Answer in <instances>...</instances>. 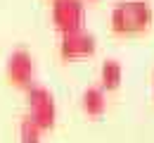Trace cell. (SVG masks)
<instances>
[{
    "label": "cell",
    "mask_w": 154,
    "mask_h": 143,
    "mask_svg": "<svg viewBox=\"0 0 154 143\" xmlns=\"http://www.w3.org/2000/svg\"><path fill=\"white\" fill-rule=\"evenodd\" d=\"M154 21V7L147 0H119L109 12V29L116 36L145 34Z\"/></svg>",
    "instance_id": "1"
},
{
    "label": "cell",
    "mask_w": 154,
    "mask_h": 143,
    "mask_svg": "<svg viewBox=\"0 0 154 143\" xmlns=\"http://www.w3.org/2000/svg\"><path fill=\"white\" fill-rule=\"evenodd\" d=\"M26 105H29V117L38 124L43 131H50L57 122V105L52 93L45 86H31L26 88Z\"/></svg>",
    "instance_id": "2"
},
{
    "label": "cell",
    "mask_w": 154,
    "mask_h": 143,
    "mask_svg": "<svg viewBox=\"0 0 154 143\" xmlns=\"http://www.w3.org/2000/svg\"><path fill=\"white\" fill-rule=\"evenodd\" d=\"M50 19L52 26L62 34H71L78 29H85V5L83 0H52L50 5Z\"/></svg>",
    "instance_id": "3"
},
{
    "label": "cell",
    "mask_w": 154,
    "mask_h": 143,
    "mask_svg": "<svg viewBox=\"0 0 154 143\" xmlns=\"http://www.w3.org/2000/svg\"><path fill=\"white\" fill-rule=\"evenodd\" d=\"M5 76L17 88H31L33 76H36V64H33L31 53L24 48H17L14 53H10V57L5 62Z\"/></svg>",
    "instance_id": "4"
},
{
    "label": "cell",
    "mask_w": 154,
    "mask_h": 143,
    "mask_svg": "<svg viewBox=\"0 0 154 143\" xmlns=\"http://www.w3.org/2000/svg\"><path fill=\"white\" fill-rule=\"evenodd\" d=\"M97 50V41L95 36L85 29H78L71 34H62L59 38V57L62 60H83V57H90L95 55Z\"/></svg>",
    "instance_id": "5"
},
{
    "label": "cell",
    "mask_w": 154,
    "mask_h": 143,
    "mask_svg": "<svg viewBox=\"0 0 154 143\" xmlns=\"http://www.w3.org/2000/svg\"><path fill=\"white\" fill-rule=\"evenodd\" d=\"M81 110L88 117H102L104 110H107V93H104V88L102 86L85 88L83 96H81Z\"/></svg>",
    "instance_id": "6"
},
{
    "label": "cell",
    "mask_w": 154,
    "mask_h": 143,
    "mask_svg": "<svg viewBox=\"0 0 154 143\" xmlns=\"http://www.w3.org/2000/svg\"><path fill=\"white\" fill-rule=\"evenodd\" d=\"M121 79H123V69L116 60H107L100 69V86L104 91H116L121 86Z\"/></svg>",
    "instance_id": "7"
},
{
    "label": "cell",
    "mask_w": 154,
    "mask_h": 143,
    "mask_svg": "<svg viewBox=\"0 0 154 143\" xmlns=\"http://www.w3.org/2000/svg\"><path fill=\"white\" fill-rule=\"evenodd\" d=\"M40 129L31 117H24L19 124V143H40Z\"/></svg>",
    "instance_id": "8"
},
{
    "label": "cell",
    "mask_w": 154,
    "mask_h": 143,
    "mask_svg": "<svg viewBox=\"0 0 154 143\" xmlns=\"http://www.w3.org/2000/svg\"><path fill=\"white\" fill-rule=\"evenodd\" d=\"M152 86H154V81H152Z\"/></svg>",
    "instance_id": "9"
}]
</instances>
